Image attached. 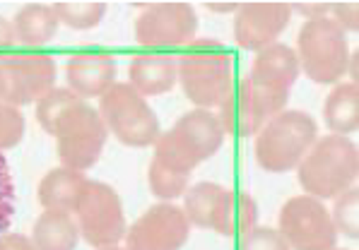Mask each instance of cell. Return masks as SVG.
I'll return each mask as SVG.
<instances>
[{"label": "cell", "mask_w": 359, "mask_h": 250, "mask_svg": "<svg viewBox=\"0 0 359 250\" xmlns=\"http://www.w3.org/2000/svg\"><path fill=\"white\" fill-rule=\"evenodd\" d=\"M176 63L184 94L198 109L212 111L234 87V58L217 39H196Z\"/></svg>", "instance_id": "cell-1"}, {"label": "cell", "mask_w": 359, "mask_h": 250, "mask_svg": "<svg viewBox=\"0 0 359 250\" xmlns=\"http://www.w3.org/2000/svg\"><path fill=\"white\" fill-rule=\"evenodd\" d=\"M224 127L219 116L205 109H193L184 113L154 142V161L171 171L191 176L198 164L215 157L224 142Z\"/></svg>", "instance_id": "cell-2"}, {"label": "cell", "mask_w": 359, "mask_h": 250, "mask_svg": "<svg viewBox=\"0 0 359 250\" xmlns=\"http://www.w3.org/2000/svg\"><path fill=\"white\" fill-rule=\"evenodd\" d=\"M297 176L306 195L316 200H335L357 183V144L342 135L318 137L297 166Z\"/></svg>", "instance_id": "cell-3"}, {"label": "cell", "mask_w": 359, "mask_h": 250, "mask_svg": "<svg viewBox=\"0 0 359 250\" xmlns=\"http://www.w3.org/2000/svg\"><path fill=\"white\" fill-rule=\"evenodd\" d=\"M318 140V125L313 116L299 109H285L268 118L256 132L253 154L263 171L287 174L297 169L304 154Z\"/></svg>", "instance_id": "cell-4"}, {"label": "cell", "mask_w": 359, "mask_h": 250, "mask_svg": "<svg viewBox=\"0 0 359 250\" xmlns=\"http://www.w3.org/2000/svg\"><path fill=\"white\" fill-rule=\"evenodd\" d=\"M299 70L316 85H335L347 70V34L330 18L306 20L297 36Z\"/></svg>", "instance_id": "cell-5"}, {"label": "cell", "mask_w": 359, "mask_h": 250, "mask_svg": "<svg viewBox=\"0 0 359 250\" xmlns=\"http://www.w3.org/2000/svg\"><path fill=\"white\" fill-rule=\"evenodd\" d=\"M99 116L109 135L126 147H154L162 135L159 120L142 94H137L128 82H116L104 97H99Z\"/></svg>", "instance_id": "cell-6"}, {"label": "cell", "mask_w": 359, "mask_h": 250, "mask_svg": "<svg viewBox=\"0 0 359 250\" xmlns=\"http://www.w3.org/2000/svg\"><path fill=\"white\" fill-rule=\"evenodd\" d=\"M53 137H56L60 166L85 174L102 157L109 130L99 111L87 102H82V99H77L73 106L58 118L56 127H53Z\"/></svg>", "instance_id": "cell-7"}, {"label": "cell", "mask_w": 359, "mask_h": 250, "mask_svg": "<svg viewBox=\"0 0 359 250\" xmlns=\"http://www.w3.org/2000/svg\"><path fill=\"white\" fill-rule=\"evenodd\" d=\"M80 238H85L92 248L118 246L126 236V212L118 193L109 183L90 181L75 209Z\"/></svg>", "instance_id": "cell-8"}, {"label": "cell", "mask_w": 359, "mask_h": 250, "mask_svg": "<svg viewBox=\"0 0 359 250\" xmlns=\"http://www.w3.org/2000/svg\"><path fill=\"white\" fill-rule=\"evenodd\" d=\"M290 250H335L338 236L330 209L311 195L290 197L280 209V226Z\"/></svg>", "instance_id": "cell-9"}, {"label": "cell", "mask_w": 359, "mask_h": 250, "mask_svg": "<svg viewBox=\"0 0 359 250\" xmlns=\"http://www.w3.org/2000/svg\"><path fill=\"white\" fill-rule=\"evenodd\" d=\"M299 60L294 48L287 43H273L256 53L251 65V75L246 77L248 87L263 104L268 118L285 111L290 92L299 77Z\"/></svg>", "instance_id": "cell-10"}, {"label": "cell", "mask_w": 359, "mask_h": 250, "mask_svg": "<svg viewBox=\"0 0 359 250\" xmlns=\"http://www.w3.org/2000/svg\"><path fill=\"white\" fill-rule=\"evenodd\" d=\"M0 80L3 104L22 109L56 87V63L41 51H13L0 55Z\"/></svg>", "instance_id": "cell-11"}, {"label": "cell", "mask_w": 359, "mask_h": 250, "mask_svg": "<svg viewBox=\"0 0 359 250\" xmlns=\"http://www.w3.org/2000/svg\"><path fill=\"white\" fill-rule=\"evenodd\" d=\"M198 15L189 3L147 5L135 20V39L145 48L162 53L196 41Z\"/></svg>", "instance_id": "cell-12"}, {"label": "cell", "mask_w": 359, "mask_h": 250, "mask_svg": "<svg viewBox=\"0 0 359 250\" xmlns=\"http://www.w3.org/2000/svg\"><path fill=\"white\" fill-rule=\"evenodd\" d=\"M191 236V221L174 202H159L142 212L126 231V250H181Z\"/></svg>", "instance_id": "cell-13"}, {"label": "cell", "mask_w": 359, "mask_h": 250, "mask_svg": "<svg viewBox=\"0 0 359 250\" xmlns=\"http://www.w3.org/2000/svg\"><path fill=\"white\" fill-rule=\"evenodd\" d=\"M290 20V3H244L234 13V41L244 51L258 53L278 43Z\"/></svg>", "instance_id": "cell-14"}, {"label": "cell", "mask_w": 359, "mask_h": 250, "mask_svg": "<svg viewBox=\"0 0 359 250\" xmlns=\"http://www.w3.org/2000/svg\"><path fill=\"white\" fill-rule=\"evenodd\" d=\"M116 55L104 48H85L68 58L65 80L68 90L77 99L87 102L92 97H104L116 85Z\"/></svg>", "instance_id": "cell-15"}, {"label": "cell", "mask_w": 359, "mask_h": 250, "mask_svg": "<svg viewBox=\"0 0 359 250\" xmlns=\"http://www.w3.org/2000/svg\"><path fill=\"white\" fill-rule=\"evenodd\" d=\"M217 116H219V123H222L224 132L231 137H239V140L256 135L265 120H268V113H265L263 104L258 102L253 90L248 87L246 77L234 82L227 99L219 104Z\"/></svg>", "instance_id": "cell-16"}, {"label": "cell", "mask_w": 359, "mask_h": 250, "mask_svg": "<svg viewBox=\"0 0 359 250\" xmlns=\"http://www.w3.org/2000/svg\"><path fill=\"white\" fill-rule=\"evenodd\" d=\"M128 85L142 97H159L179 82V63L171 53H137L128 65Z\"/></svg>", "instance_id": "cell-17"}, {"label": "cell", "mask_w": 359, "mask_h": 250, "mask_svg": "<svg viewBox=\"0 0 359 250\" xmlns=\"http://www.w3.org/2000/svg\"><path fill=\"white\" fill-rule=\"evenodd\" d=\"M87 183L90 179L82 171L65 169V166L51 169L39 183V202L43 209H60V212L75 214Z\"/></svg>", "instance_id": "cell-18"}, {"label": "cell", "mask_w": 359, "mask_h": 250, "mask_svg": "<svg viewBox=\"0 0 359 250\" xmlns=\"http://www.w3.org/2000/svg\"><path fill=\"white\" fill-rule=\"evenodd\" d=\"M258 224V204L244 190H224L210 229L219 236L239 238Z\"/></svg>", "instance_id": "cell-19"}, {"label": "cell", "mask_w": 359, "mask_h": 250, "mask_svg": "<svg viewBox=\"0 0 359 250\" xmlns=\"http://www.w3.org/2000/svg\"><path fill=\"white\" fill-rule=\"evenodd\" d=\"M29 238L34 250H75L80 241V229L70 212L43 209L32 226Z\"/></svg>", "instance_id": "cell-20"}, {"label": "cell", "mask_w": 359, "mask_h": 250, "mask_svg": "<svg viewBox=\"0 0 359 250\" xmlns=\"http://www.w3.org/2000/svg\"><path fill=\"white\" fill-rule=\"evenodd\" d=\"M323 120L330 135H352L359 127V85L340 82L323 102Z\"/></svg>", "instance_id": "cell-21"}, {"label": "cell", "mask_w": 359, "mask_h": 250, "mask_svg": "<svg viewBox=\"0 0 359 250\" xmlns=\"http://www.w3.org/2000/svg\"><path fill=\"white\" fill-rule=\"evenodd\" d=\"M58 18L53 13V5L29 3L15 15L13 29L18 43L27 48H39L48 43L58 32Z\"/></svg>", "instance_id": "cell-22"}, {"label": "cell", "mask_w": 359, "mask_h": 250, "mask_svg": "<svg viewBox=\"0 0 359 250\" xmlns=\"http://www.w3.org/2000/svg\"><path fill=\"white\" fill-rule=\"evenodd\" d=\"M227 188L217 186V183H196L193 188L184 193V214L189 216L191 226H198V229H210L212 226V216L217 212V204L222 200V193Z\"/></svg>", "instance_id": "cell-23"}, {"label": "cell", "mask_w": 359, "mask_h": 250, "mask_svg": "<svg viewBox=\"0 0 359 250\" xmlns=\"http://www.w3.org/2000/svg\"><path fill=\"white\" fill-rule=\"evenodd\" d=\"M53 13L60 25L70 27V29L85 32L99 27V22L107 15V5L104 3H56Z\"/></svg>", "instance_id": "cell-24"}, {"label": "cell", "mask_w": 359, "mask_h": 250, "mask_svg": "<svg viewBox=\"0 0 359 250\" xmlns=\"http://www.w3.org/2000/svg\"><path fill=\"white\" fill-rule=\"evenodd\" d=\"M330 219H333L335 231L342 236L357 241L359 238V190L357 186L347 188L333 200V209H330Z\"/></svg>", "instance_id": "cell-25"}, {"label": "cell", "mask_w": 359, "mask_h": 250, "mask_svg": "<svg viewBox=\"0 0 359 250\" xmlns=\"http://www.w3.org/2000/svg\"><path fill=\"white\" fill-rule=\"evenodd\" d=\"M147 183H150V190L162 200H176L184 197V193L191 188V176L179 174V171H171L167 166H162L159 161H150V169H147Z\"/></svg>", "instance_id": "cell-26"}, {"label": "cell", "mask_w": 359, "mask_h": 250, "mask_svg": "<svg viewBox=\"0 0 359 250\" xmlns=\"http://www.w3.org/2000/svg\"><path fill=\"white\" fill-rule=\"evenodd\" d=\"M77 102V97L68 87H53L51 92H46L41 99L36 102V120L48 135H53V127H56L58 118L65 113L73 104Z\"/></svg>", "instance_id": "cell-27"}, {"label": "cell", "mask_w": 359, "mask_h": 250, "mask_svg": "<svg viewBox=\"0 0 359 250\" xmlns=\"http://www.w3.org/2000/svg\"><path fill=\"white\" fill-rule=\"evenodd\" d=\"M25 137V113L18 106L0 102V152L18 147Z\"/></svg>", "instance_id": "cell-28"}, {"label": "cell", "mask_w": 359, "mask_h": 250, "mask_svg": "<svg viewBox=\"0 0 359 250\" xmlns=\"http://www.w3.org/2000/svg\"><path fill=\"white\" fill-rule=\"evenodd\" d=\"M236 250H290L283 233L270 226H253L244 236L236 238Z\"/></svg>", "instance_id": "cell-29"}, {"label": "cell", "mask_w": 359, "mask_h": 250, "mask_svg": "<svg viewBox=\"0 0 359 250\" xmlns=\"http://www.w3.org/2000/svg\"><path fill=\"white\" fill-rule=\"evenodd\" d=\"M15 214V181L10 174L8 159L0 152V236L10 229Z\"/></svg>", "instance_id": "cell-30"}, {"label": "cell", "mask_w": 359, "mask_h": 250, "mask_svg": "<svg viewBox=\"0 0 359 250\" xmlns=\"http://www.w3.org/2000/svg\"><path fill=\"white\" fill-rule=\"evenodd\" d=\"M328 18L340 27L342 32H355L359 29V3H330Z\"/></svg>", "instance_id": "cell-31"}, {"label": "cell", "mask_w": 359, "mask_h": 250, "mask_svg": "<svg viewBox=\"0 0 359 250\" xmlns=\"http://www.w3.org/2000/svg\"><path fill=\"white\" fill-rule=\"evenodd\" d=\"M292 13H302L306 20H318V18H328L330 13V3H297L290 5Z\"/></svg>", "instance_id": "cell-32"}, {"label": "cell", "mask_w": 359, "mask_h": 250, "mask_svg": "<svg viewBox=\"0 0 359 250\" xmlns=\"http://www.w3.org/2000/svg\"><path fill=\"white\" fill-rule=\"evenodd\" d=\"M15 43H18V39H15L13 22H10L8 18H3V15H0V55L13 53Z\"/></svg>", "instance_id": "cell-33"}, {"label": "cell", "mask_w": 359, "mask_h": 250, "mask_svg": "<svg viewBox=\"0 0 359 250\" xmlns=\"http://www.w3.org/2000/svg\"><path fill=\"white\" fill-rule=\"evenodd\" d=\"M0 250H34L29 236L22 233H3L0 236Z\"/></svg>", "instance_id": "cell-34"}, {"label": "cell", "mask_w": 359, "mask_h": 250, "mask_svg": "<svg viewBox=\"0 0 359 250\" xmlns=\"http://www.w3.org/2000/svg\"><path fill=\"white\" fill-rule=\"evenodd\" d=\"M345 75L350 77V82H359V51L355 48V51H350V55H347V70Z\"/></svg>", "instance_id": "cell-35"}, {"label": "cell", "mask_w": 359, "mask_h": 250, "mask_svg": "<svg viewBox=\"0 0 359 250\" xmlns=\"http://www.w3.org/2000/svg\"><path fill=\"white\" fill-rule=\"evenodd\" d=\"M208 13H224V15H234L239 10V3H227V5H219V3H208L205 5Z\"/></svg>", "instance_id": "cell-36"}, {"label": "cell", "mask_w": 359, "mask_h": 250, "mask_svg": "<svg viewBox=\"0 0 359 250\" xmlns=\"http://www.w3.org/2000/svg\"><path fill=\"white\" fill-rule=\"evenodd\" d=\"M97 250H126V248H118V246H107V248H97Z\"/></svg>", "instance_id": "cell-37"}, {"label": "cell", "mask_w": 359, "mask_h": 250, "mask_svg": "<svg viewBox=\"0 0 359 250\" xmlns=\"http://www.w3.org/2000/svg\"><path fill=\"white\" fill-rule=\"evenodd\" d=\"M335 250H347V248H335Z\"/></svg>", "instance_id": "cell-38"}]
</instances>
